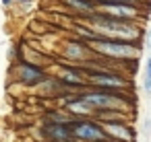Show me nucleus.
Instances as JSON below:
<instances>
[{
  "instance_id": "nucleus-1",
  "label": "nucleus",
  "mask_w": 151,
  "mask_h": 142,
  "mask_svg": "<svg viewBox=\"0 0 151 142\" xmlns=\"http://www.w3.org/2000/svg\"><path fill=\"white\" fill-rule=\"evenodd\" d=\"M93 52L97 56H104L108 60H139L141 56V39L139 41H128V39H114V37H106V35H99L91 29L89 37L85 39Z\"/></svg>"
},
{
  "instance_id": "nucleus-2",
  "label": "nucleus",
  "mask_w": 151,
  "mask_h": 142,
  "mask_svg": "<svg viewBox=\"0 0 151 142\" xmlns=\"http://www.w3.org/2000/svg\"><path fill=\"white\" fill-rule=\"evenodd\" d=\"M87 19L93 23V31L106 37L114 39H128V41H139L141 39V27H137L130 21L112 17L108 13H91Z\"/></svg>"
},
{
  "instance_id": "nucleus-3",
  "label": "nucleus",
  "mask_w": 151,
  "mask_h": 142,
  "mask_svg": "<svg viewBox=\"0 0 151 142\" xmlns=\"http://www.w3.org/2000/svg\"><path fill=\"white\" fill-rule=\"evenodd\" d=\"M126 91H118V89H99V87H91L89 91L79 93L77 97L87 103L93 113L101 111V109H116V111H126V107L130 105V97H126Z\"/></svg>"
},
{
  "instance_id": "nucleus-4",
  "label": "nucleus",
  "mask_w": 151,
  "mask_h": 142,
  "mask_svg": "<svg viewBox=\"0 0 151 142\" xmlns=\"http://www.w3.org/2000/svg\"><path fill=\"white\" fill-rule=\"evenodd\" d=\"M70 130H73V138L75 140H83V142H114L104 124L95 121L91 117H75L70 121Z\"/></svg>"
},
{
  "instance_id": "nucleus-5",
  "label": "nucleus",
  "mask_w": 151,
  "mask_h": 142,
  "mask_svg": "<svg viewBox=\"0 0 151 142\" xmlns=\"http://www.w3.org/2000/svg\"><path fill=\"white\" fill-rule=\"evenodd\" d=\"M15 74H17V80L23 82V84H29V87H35L40 82H46V72L29 62H19V66L15 68Z\"/></svg>"
},
{
  "instance_id": "nucleus-6",
  "label": "nucleus",
  "mask_w": 151,
  "mask_h": 142,
  "mask_svg": "<svg viewBox=\"0 0 151 142\" xmlns=\"http://www.w3.org/2000/svg\"><path fill=\"white\" fill-rule=\"evenodd\" d=\"M44 138L48 142H73V130L70 124H56V121H46L44 126Z\"/></svg>"
},
{
  "instance_id": "nucleus-7",
  "label": "nucleus",
  "mask_w": 151,
  "mask_h": 142,
  "mask_svg": "<svg viewBox=\"0 0 151 142\" xmlns=\"http://www.w3.org/2000/svg\"><path fill=\"white\" fill-rule=\"evenodd\" d=\"M99 9H101V13H108V15L124 19V21H134L139 17V4H130V2H110Z\"/></svg>"
},
{
  "instance_id": "nucleus-8",
  "label": "nucleus",
  "mask_w": 151,
  "mask_h": 142,
  "mask_svg": "<svg viewBox=\"0 0 151 142\" xmlns=\"http://www.w3.org/2000/svg\"><path fill=\"white\" fill-rule=\"evenodd\" d=\"M104 128L114 142H134V130L124 121H104Z\"/></svg>"
},
{
  "instance_id": "nucleus-9",
  "label": "nucleus",
  "mask_w": 151,
  "mask_h": 142,
  "mask_svg": "<svg viewBox=\"0 0 151 142\" xmlns=\"http://www.w3.org/2000/svg\"><path fill=\"white\" fill-rule=\"evenodd\" d=\"M93 48L85 41V39H79V41H73L64 48V58L66 60H73V62H87L89 56H93Z\"/></svg>"
},
{
  "instance_id": "nucleus-10",
  "label": "nucleus",
  "mask_w": 151,
  "mask_h": 142,
  "mask_svg": "<svg viewBox=\"0 0 151 142\" xmlns=\"http://www.w3.org/2000/svg\"><path fill=\"white\" fill-rule=\"evenodd\" d=\"M66 4H70V6H75L77 11H83L85 15H91V13H95V9H97V4L93 2V0H64Z\"/></svg>"
},
{
  "instance_id": "nucleus-11",
  "label": "nucleus",
  "mask_w": 151,
  "mask_h": 142,
  "mask_svg": "<svg viewBox=\"0 0 151 142\" xmlns=\"http://www.w3.org/2000/svg\"><path fill=\"white\" fill-rule=\"evenodd\" d=\"M143 132H145V136H147V138L151 136V117H147V119H145V130H143Z\"/></svg>"
},
{
  "instance_id": "nucleus-12",
  "label": "nucleus",
  "mask_w": 151,
  "mask_h": 142,
  "mask_svg": "<svg viewBox=\"0 0 151 142\" xmlns=\"http://www.w3.org/2000/svg\"><path fill=\"white\" fill-rule=\"evenodd\" d=\"M93 2L97 4V9L99 6H104V4H110V2H118V0H93Z\"/></svg>"
},
{
  "instance_id": "nucleus-13",
  "label": "nucleus",
  "mask_w": 151,
  "mask_h": 142,
  "mask_svg": "<svg viewBox=\"0 0 151 142\" xmlns=\"http://www.w3.org/2000/svg\"><path fill=\"white\" fill-rule=\"evenodd\" d=\"M147 48H151V29L147 31Z\"/></svg>"
},
{
  "instance_id": "nucleus-14",
  "label": "nucleus",
  "mask_w": 151,
  "mask_h": 142,
  "mask_svg": "<svg viewBox=\"0 0 151 142\" xmlns=\"http://www.w3.org/2000/svg\"><path fill=\"white\" fill-rule=\"evenodd\" d=\"M118 2H130V4H139L141 0H118Z\"/></svg>"
},
{
  "instance_id": "nucleus-15",
  "label": "nucleus",
  "mask_w": 151,
  "mask_h": 142,
  "mask_svg": "<svg viewBox=\"0 0 151 142\" xmlns=\"http://www.w3.org/2000/svg\"><path fill=\"white\" fill-rule=\"evenodd\" d=\"M15 2H19V4H31L33 0H15Z\"/></svg>"
},
{
  "instance_id": "nucleus-16",
  "label": "nucleus",
  "mask_w": 151,
  "mask_h": 142,
  "mask_svg": "<svg viewBox=\"0 0 151 142\" xmlns=\"http://www.w3.org/2000/svg\"><path fill=\"white\" fill-rule=\"evenodd\" d=\"M13 2H15V0H2V4H4V6H11Z\"/></svg>"
}]
</instances>
